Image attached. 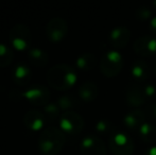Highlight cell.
<instances>
[{
	"label": "cell",
	"instance_id": "1",
	"mask_svg": "<svg viewBox=\"0 0 156 155\" xmlns=\"http://www.w3.org/2000/svg\"><path fill=\"white\" fill-rule=\"evenodd\" d=\"M46 79L52 88L64 91L70 89L78 81L76 69L68 64H55L46 73Z\"/></svg>",
	"mask_w": 156,
	"mask_h": 155
},
{
	"label": "cell",
	"instance_id": "6",
	"mask_svg": "<svg viewBox=\"0 0 156 155\" xmlns=\"http://www.w3.org/2000/svg\"><path fill=\"white\" fill-rule=\"evenodd\" d=\"M108 148L113 155H133L135 145L126 133L117 131L109 137Z\"/></svg>",
	"mask_w": 156,
	"mask_h": 155
},
{
	"label": "cell",
	"instance_id": "14",
	"mask_svg": "<svg viewBox=\"0 0 156 155\" xmlns=\"http://www.w3.org/2000/svg\"><path fill=\"white\" fill-rule=\"evenodd\" d=\"M147 122L146 112L140 108H134L129 111L123 118V123L127 129L132 131L139 130L140 126Z\"/></svg>",
	"mask_w": 156,
	"mask_h": 155
},
{
	"label": "cell",
	"instance_id": "27",
	"mask_svg": "<svg viewBox=\"0 0 156 155\" xmlns=\"http://www.w3.org/2000/svg\"><path fill=\"white\" fill-rule=\"evenodd\" d=\"M144 95H146L147 99L149 98H155L156 97V86L153 84H146L144 86Z\"/></svg>",
	"mask_w": 156,
	"mask_h": 155
},
{
	"label": "cell",
	"instance_id": "15",
	"mask_svg": "<svg viewBox=\"0 0 156 155\" xmlns=\"http://www.w3.org/2000/svg\"><path fill=\"white\" fill-rule=\"evenodd\" d=\"M32 70L25 62H18L12 70V79L17 85H26L30 81Z\"/></svg>",
	"mask_w": 156,
	"mask_h": 155
},
{
	"label": "cell",
	"instance_id": "17",
	"mask_svg": "<svg viewBox=\"0 0 156 155\" xmlns=\"http://www.w3.org/2000/svg\"><path fill=\"white\" fill-rule=\"evenodd\" d=\"M27 56L29 62L36 67L45 66L49 60L47 51L39 47H31L27 52Z\"/></svg>",
	"mask_w": 156,
	"mask_h": 155
},
{
	"label": "cell",
	"instance_id": "13",
	"mask_svg": "<svg viewBox=\"0 0 156 155\" xmlns=\"http://www.w3.org/2000/svg\"><path fill=\"white\" fill-rule=\"evenodd\" d=\"M129 39H131V30L122 26L114 28L108 36L109 44L116 49L124 48L129 44Z\"/></svg>",
	"mask_w": 156,
	"mask_h": 155
},
{
	"label": "cell",
	"instance_id": "11",
	"mask_svg": "<svg viewBox=\"0 0 156 155\" xmlns=\"http://www.w3.org/2000/svg\"><path fill=\"white\" fill-rule=\"evenodd\" d=\"M23 121L26 128L31 132H39L45 130L44 128L48 122L44 112L39 110H29L23 115Z\"/></svg>",
	"mask_w": 156,
	"mask_h": 155
},
{
	"label": "cell",
	"instance_id": "28",
	"mask_svg": "<svg viewBox=\"0 0 156 155\" xmlns=\"http://www.w3.org/2000/svg\"><path fill=\"white\" fill-rule=\"evenodd\" d=\"M149 30L152 33V35H156V15L153 16L149 21Z\"/></svg>",
	"mask_w": 156,
	"mask_h": 155
},
{
	"label": "cell",
	"instance_id": "12",
	"mask_svg": "<svg viewBox=\"0 0 156 155\" xmlns=\"http://www.w3.org/2000/svg\"><path fill=\"white\" fill-rule=\"evenodd\" d=\"M125 101L127 105L134 108H139L147 102V97L144 95V87L138 84H132L125 91Z\"/></svg>",
	"mask_w": 156,
	"mask_h": 155
},
{
	"label": "cell",
	"instance_id": "23",
	"mask_svg": "<svg viewBox=\"0 0 156 155\" xmlns=\"http://www.w3.org/2000/svg\"><path fill=\"white\" fill-rule=\"evenodd\" d=\"M14 58V51L9 45L0 43V67H6Z\"/></svg>",
	"mask_w": 156,
	"mask_h": 155
},
{
	"label": "cell",
	"instance_id": "22",
	"mask_svg": "<svg viewBox=\"0 0 156 155\" xmlns=\"http://www.w3.org/2000/svg\"><path fill=\"white\" fill-rule=\"evenodd\" d=\"M94 130L98 134L101 135H113L114 133L117 132V129H116L115 124L108 119H100L96 122L94 124Z\"/></svg>",
	"mask_w": 156,
	"mask_h": 155
},
{
	"label": "cell",
	"instance_id": "3",
	"mask_svg": "<svg viewBox=\"0 0 156 155\" xmlns=\"http://www.w3.org/2000/svg\"><path fill=\"white\" fill-rule=\"evenodd\" d=\"M124 65L123 55L118 50L112 49L101 56L99 68L104 77L115 78L121 72Z\"/></svg>",
	"mask_w": 156,
	"mask_h": 155
},
{
	"label": "cell",
	"instance_id": "18",
	"mask_svg": "<svg viewBox=\"0 0 156 155\" xmlns=\"http://www.w3.org/2000/svg\"><path fill=\"white\" fill-rule=\"evenodd\" d=\"M131 75L137 81H146L149 78V65L144 60H136L131 66Z\"/></svg>",
	"mask_w": 156,
	"mask_h": 155
},
{
	"label": "cell",
	"instance_id": "2",
	"mask_svg": "<svg viewBox=\"0 0 156 155\" xmlns=\"http://www.w3.org/2000/svg\"><path fill=\"white\" fill-rule=\"evenodd\" d=\"M66 134L60 128L49 126L41 132L38 137V150L43 155H56L65 146Z\"/></svg>",
	"mask_w": 156,
	"mask_h": 155
},
{
	"label": "cell",
	"instance_id": "8",
	"mask_svg": "<svg viewBox=\"0 0 156 155\" xmlns=\"http://www.w3.org/2000/svg\"><path fill=\"white\" fill-rule=\"evenodd\" d=\"M46 36L51 43H60L68 33V23L62 17H53L46 25Z\"/></svg>",
	"mask_w": 156,
	"mask_h": 155
},
{
	"label": "cell",
	"instance_id": "20",
	"mask_svg": "<svg viewBox=\"0 0 156 155\" xmlns=\"http://www.w3.org/2000/svg\"><path fill=\"white\" fill-rule=\"evenodd\" d=\"M138 134L142 141H144L148 145L154 146V143H156V126L154 124L150 122L144 123L138 130Z\"/></svg>",
	"mask_w": 156,
	"mask_h": 155
},
{
	"label": "cell",
	"instance_id": "19",
	"mask_svg": "<svg viewBox=\"0 0 156 155\" xmlns=\"http://www.w3.org/2000/svg\"><path fill=\"white\" fill-rule=\"evenodd\" d=\"M97 65V58L96 55L90 52H85L76 58V66L78 69L82 71H89L93 70Z\"/></svg>",
	"mask_w": 156,
	"mask_h": 155
},
{
	"label": "cell",
	"instance_id": "31",
	"mask_svg": "<svg viewBox=\"0 0 156 155\" xmlns=\"http://www.w3.org/2000/svg\"><path fill=\"white\" fill-rule=\"evenodd\" d=\"M154 73H155V77H156V65H155V68H154Z\"/></svg>",
	"mask_w": 156,
	"mask_h": 155
},
{
	"label": "cell",
	"instance_id": "26",
	"mask_svg": "<svg viewBox=\"0 0 156 155\" xmlns=\"http://www.w3.org/2000/svg\"><path fill=\"white\" fill-rule=\"evenodd\" d=\"M146 115L147 118H149L152 121H156V102H152V103H149L147 105L146 110Z\"/></svg>",
	"mask_w": 156,
	"mask_h": 155
},
{
	"label": "cell",
	"instance_id": "5",
	"mask_svg": "<svg viewBox=\"0 0 156 155\" xmlns=\"http://www.w3.org/2000/svg\"><path fill=\"white\" fill-rule=\"evenodd\" d=\"M20 97L34 106H45L50 102L51 93L46 85L33 84L20 91Z\"/></svg>",
	"mask_w": 156,
	"mask_h": 155
},
{
	"label": "cell",
	"instance_id": "25",
	"mask_svg": "<svg viewBox=\"0 0 156 155\" xmlns=\"http://www.w3.org/2000/svg\"><path fill=\"white\" fill-rule=\"evenodd\" d=\"M135 17L140 21H147L150 20L153 17L152 9L149 8L148 5H140L136 9L135 11Z\"/></svg>",
	"mask_w": 156,
	"mask_h": 155
},
{
	"label": "cell",
	"instance_id": "4",
	"mask_svg": "<svg viewBox=\"0 0 156 155\" xmlns=\"http://www.w3.org/2000/svg\"><path fill=\"white\" fill-rule=\"evenodd\" d=\"M9 37L13 49L17 51H28L31 48V31L23 23H16L13 26L9 33Z\"/></svg>",
	"mask_w": 156,
	"mask_h": 155
},
{
	"label": "cell",
	"instance_id": "21",
	"mask_svg": "<svg viewBox=\"0 0 156 155\" xmlns=\"http://www.w3.org/2000/svg\"><path fill=\"white\" fill-rule=\"evenodd\" d=\"M56 103H58V107L61 108V111L68 112V111L74 110L80 105V99L74 95L66 93V95H62L58 98Z\"/></svg>",
	"mask_w": 156,
	"mask_h": 155
},
{
	"label": "cell",
	"instance_id": "7",
	"mask_svg": "<svg viewBox=\"0 0 156 155\" xmlns=\"http://www.w3.org/2000/svg\"><path fill=\"white\" fill-rule=\"evenodd\" d=\"M58 128L66 135H76L84 128V119L74 111L63 112L58 119Z\"/></svg>",
	"mask_w": 156,
	"mask_h": 155
},
{
	"label": "cell",
	"instance_id": "29",
	"mask_svg": "<svg viewBox=\"0 0 156 155\" xmlns=\"http://www.w3.org/2000/svg\"><path fill=\"white\" fill-rule=\"evenodd\" d=\"M144 155H156V145L151 146L146 150V154Z\"/></svg>",
	"mask_w": 156,
	"mask_h": 155
},
{
	"label": "cell",
	"instance_id": "16",
	"mask_svg": "<svg viewBox=\"0 0 156 155\" xmlns=\"http://www.w3.org/2000/svg\"><path fill=\"white\" fill-rule=\"evenodd\" d=\"M78 93L82 101L86 102V103L93 102L98 97V85H97V83L93 82V81H85V82H83L80 85V87L78 89Z\"/></svg>",
	"mask_w": 156,
	"mask_h": 155
},
{
	"label": "cell",
	"instance_id": "24",
	"mask_svg": "<svg viewBox=\"0 0 156 155\" xmlns=\"http://www.w3.org/2000/svg\"><path fill=\"white\" fill-rule=\"evenodd\" d=\"M44 114L47 118V121L54 122L55 120L60 119L62 113H61V108L58 107L56 102H49L44 106Z\"/></svg>",
	"mask_w": 156,
	"mask_h": 155
},
{
	"label": "cell",
	"instance_id": "30",
	"mask_svg": "<svg viewBox=\"0 0 156 155\" xmlns=\"http://www.w3.org/2000/svg\"><path fill=\"white\" fill-rule=\"evenodd\" d=\"M152 5L154 6V8H155V10H156V1H153V2H152Z\"/></svg>",
	"mask_w": 156,
	"mask_h": 155
},
{
	"label": "cell",
	"instance_id": "10",
	"mask_svg": "<svg viewBox=\"0 0 156 155\" xmlns=\"http://www.w3.org/2000/svg\"><path fill=\"white\" fill-rule=\"evenodd\" d=\"M133 50L142 58L156 54V36L149 34L138 37L133 44Z\"/></svg>",
	"mask_w": 156,
	"mask_h": 155
},
{
	"label": "cell",
	"instance_id": "9",
	"mask_svg": "<svg viewBox=\"0 0 156 155\" xmlns=\"http://www.w3.org/2000/svg\"><path fill=\"white\" fill-rule=\"evenodd\" d=\"M80 152L82 155H107V148L100 137L89 134L81 140Z\"/></svg>",
	"mask_w": 156,
	"mask_h": 155
}]
</instances>
